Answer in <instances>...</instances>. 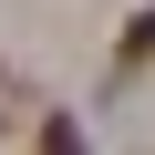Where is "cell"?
I'll return each mask as SVG.
<instances>
[{
    "label": "cell",
    "instance_id": "6da1fadb",
    "mask_svg": "<svg viewBox=\"0 0 155 155\" xmlns=\"http://www.w3.org/2000/svg\"><path fill=\"white\" fill-rule=\"evenodd\" d=\"M41 155H83V134H72V114H52V124H41Z\"/></svg>",
    "mask_w": 155,
    "mask_h": 155
},
{
    "label": "cell",
    "instance_id": "7a4b0ae2",
    "mask_svg": "<svg viewBox=\"0 0 155 155\" xmlns=\"http://www.w3.org/2000/svg\"><path fill=\"white\" fill-rule=\"evenodd\" d=\"M124 62H155V11H134V31H124Z\"/></svg>",
    "mask_w": 155,
    "mask_h": 155
}]
</instances>
